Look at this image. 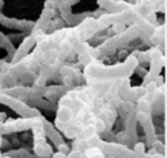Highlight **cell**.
<instances>
[{"label": "cell", "instance_id": "1", "mask_svg": "<svg viewBox=\"0 0 167 158\" xmlns=\"http://www.w3.org/2000/svg\"><path fill=\"white\" fill-rule=\"evenodd\" d=\"M135 150H136V152H140V153H142V152H144V144H137V145L135 146Z\"/></svg>", "mask_w": 167, "mask_h": 158}, {"label": "cell", "instance_id": "2", "mask_svg": "<svg viewBox=\"0 0 167 158\" xmlns=\"http://www.w3.org/2000/svg\"><path fill=\"white\" fill-rule=\"evenodd\" d=\"M54 158H65V154H64V153H62V152H59V153L54 154Z\"/></svg>", "mask_w": 167, "mask_h": 158}, {"label": "cell", "instance_id": "3", "mask_svg": "<svg viewBox=\"0 0 167 158\" xmlns=\"http://www.w3.org/2000/svg\"><path fill=\"white\" fill-rule=\"evenodd\" d=\"M59 148H60V150H63V152H67V150H68V148H67L65 145H60Z\"/></svg>", "mask_w": 167, "mask_h": 158}]
</instances>
